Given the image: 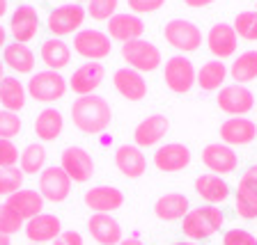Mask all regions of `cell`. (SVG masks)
Here are the masks:
<instances>
[{
  "mask_svg": "<svg viewBox=\"0 0 257 245\" xmlns=\"http://www.w3.org/2000/svg\"><path fill=\"white\" fill-rule=\"evenodd\" d=\"M195 67L188 58L184 55H172L170 60L166 62V69H163V80H166V85L170 92L175 94H186L191 92V87L195 85Z\"/></svg>",
  "mask_w": 257,
  "mask_h": 245,
  "instance_id": "obj_7",
  "label": "cell"
},
{
  "mask_svg": "<svg viewBox=\"0 0 257 245\" xmlns=\"http://www.w3.org/2000/svg\"><path fill=\"white\" fill-rule=\"evenodd\" d=\"M188 197L182 192H166L161 195L154 202V215L163 222H177V220H184V215L188 213Z\"/></svg>",
  "mask_w": 257,
  "mask_h": 245,
  "instance_id": "obj_28",
  "label": "cell"
},
{
  "mask_svg": "<svg viewBox=\"0 0 257 245\" xmlns=\"http://www.w3.org/2000/svg\"><path fill=\"white\" fill-rule=\"evenodd\" d=\"M3 64H7L16 74H32V69H35V53L26 44H19V42L7 44L3 48Z\"/></svg>",
  "mask_w": 257,
  "mask_h": 245,
  "instance_id": "obj_29",
  "label": "cell"
},
{
  "mask_svg": "<svg viewBox=\"0 0 257 245\" xmlns=\"http://www.w3.org/2000/svg\"><path fill=\"white\" fill-rule=\"evenodd\" d=\"M60 167L76 183H85L94 176V160L83 147H67L60 156Z\"/></svg>",
  "mask_w": 257,
  "mask_h": 245,
  "instance_id": "obj_10",
  "label": "cell"
},
{
  "mask_svg": "<svg viewBox=\"0 0 257 245\" xmlns=\"http://www.w3.org/2000/svg\"><path fill=\"white\" fill-rule=\"evenodd\" d=\"M234 206L243 220L257 218V165H250L241 174L234 192Z\"/></svg>",
  "mask_w": 257,
  "mask_h": 245,
  "instance_id": "obj_9",
  "label": "cell"
},
{
  "mask_svg": "<svg viewBox=\"0 0 257 245\" xmlns=\"http://www.w3.org/2000/svg\"><path fill=\"white\" fill-rule=\"evenodd\" d=\"M26 174L21 172V167H3L0 170V197H10L14 192H19L23 188Z\"/></svg>",
  "mask_w": 257,
  "mask_h": 245,
  "instance_id": "obj_36",
  "label": "cell"
},
{
  "mask_svg": "<svg viewBox=\"0 0 257 245\" xmlns=\"http://www.w3.org/2000/svg\"><path fill=\"white\" fill-rule=\"evenodd\" d=\"M30 245H35V243H30Z\"/></svg>",
  "mask_w": 257,
  "mask_h": 245,
  "instance_id": "obj_53",
  "label": "cell"
},
{
  "mask_svg": "<svg viewBox=\"0 0 257 245\" xmlns=\"http://www.w3.org/2000/svg\"><path fill=\"white\" fill-rule=\"evenodd\" d=\"M154 165L156 170L172 174V172H182L191 165V149L182 142H170L159 147L154 154Z\"/></svg>",
  "mask_w": 257,
  "mask_h": 245,
  "instance_id": "obj_14",
  "label": "cell"
},
{
  "mask_svg": "<svg viewBox=\"0 0 257 245\" xmlns=\"http://www.w3.org/2000/svg\"><path fill=\"white\" fill-rule=\"evenodd\" d=\"M87 10L80 7L78 3H67V5H60L55 10H51L46 19L48 30L53 32L55 37H64V35H74V32L80 30L83 21H85Z\"/></svg>",
  "mask_w": 257,
  "mask_h": 245,
  "instance_id": "obj_5",
  "label": "cell"
},
{
  "mask_svg": "<svg viewBox=\"0 0 257 245\" xmlns=\"http://www.w3.org/2000/svg\"><path fill=\"white\" fill-rule=\"evenodd\" d=\"M172 245H198V243H193V240H179V243H172Z\"/></svg>",
  "mask_w": 257,
  "mask_h": 245,
  "instance_id": "obj_50",
  "label": "cell"
},
{
  "mask_svg": "<svg viewBox=\"0 0 257 245\" xmlns=\"http://www.w3.org/2000/svg\"><path fill=\"white\" fill-rule=\"evenodd\" d=\"M53 245H83V236H80L78 231H74V229L62 231V234L53 240Z\"/></svg>",
  "mask_w": 257,
  "mask_h": 245,
  "instance_id": "obj_44",
  "label": "cell"
},
{
  "mask_svg": "<svg viewBox=\"0 0 257 245\" xmlns=\"http://www.w3.org/2000/svg\"><path fill=\"white\" fill-rule=\"evenodd\" d=\"M236 37L246 42H257V12H241L234 19Z\"/></svg>",
  "mask_w": 257,
  "mask_h": 245,
  "instance_id": "obj_37",
  "label": "cell"
},
{
  "mask_svg": "<svg viewBox=\"0 0 257 245\" xmlns=\"http://www.w3.org/2000/svg\"><path fill=\"white\" fill-rule=\"evenodd\" d=\"M19 167H21L23 174H42L44 167H46V149H44V144L39 142L28 144L21 151V156H19Z\"/></svg>",
  "mask_w": 257,
  "mask_h": 245,
  "instance_id": "obj_34",
  "label": "cell"
},
{
  "mask_svg": "<svg viewBox=\"0 0 257 245\" xmlns=\"http://www.w3.org/2000/svg\"><path fill=\"white\" fill-rule=\"evenodd\" d=\"M5 39H7V30L0 26V48H5Z\"/></svg>",
  "mask_w": 257,
  "mask_h": 245,
  "instance_id": "obj_47",
  "label": "cell"
},
{
  "mask_svg": "<svg viewBox=\"0 0 257 245\" xmlns=\"http://www.w3.org/2000/svg\"><path fill=\"white\" fill-rule=\"evenodd\" d=\"M83 202L94 213H108L124 206V192L112 186H94L83 195Z\"/></svg>",
  "mask_w": 257,
  "mask_h": 245,
  "instance_id": "obj_15",
  "label": "cell"
},
{
  "mask_svg": "<svg viewBox=\"0 0 257 245\" xmlns=\"http://www.w3.org/2000/svg\"><path fill=\"white\" fill-rule=\"evenodd\" d=\"M71 119L74 126L83 133H103L112 122V108L110 103L99 94H87L80 96L78 101H74L71 106Z\"/></svg>",
  "mask_w": 257,
  "mask_h": 245,
  "instance_id": "obj_1",
  "label": "cell"
},
{
  "mask_svg": "<svg viewBox=\"0 0 257 245\" xmlns=\"http://www.w3.org/2000/svg\"><path fill=\"white\" fill-rule=\"evenodd\" d=\"M112 83H115V90L126 101H143L145 96H147V83H145L143 74L131 69V67H122V69L115 71Z\"/></svg>",
  "mask_w": 257,
  "mask_h": 245,
  "instance_id": "obj_23",
  "label": "cell"
},
{
  "mask_svg": "<svg viewBox=\"0 0 257 245\" xmlns=\"http://www.w3.org/2000/svg\"><path fill=\"white\" fill-rule=\"evenodd\" d=\"M163 37L172 48L182 51V53H191L202 44V32L195 23L186 21V19H172L166 23Z\"/></svg>",
  "mask_w": 257,
  "mask_h": 245,
  "instance_id": "obj_8",
  "label": "cell"
},
{
  "mask_svg": "<svg viewBox=\"0 0 257 245\" xmlns=\"http://www.w3.org/2000/svg\"><path fill=\"white\" fill-rule=\"evenodd\" d=\"M195 192L209 206H218L230 199V183L218 174H202L195 179Z\"/></svg>",
  "mask_w": 257,
  "mask_h": 245,
  "instance_id": "obj_25",
  "label": "cell"
},
{
  "mask_svg": "<svg viewBox=\"0 0 257 245\" xmlns=\"http://www.w3.org/2000/svg\"><path fill=\"white\" fill-rule=\"evenodd\" d=\"M74 51L85 58L87 62H99V60L108 58L112 51L110 46V37L108 32H101V30H94V28H85V30H78L74 37Z\"/></svg>",
  "mask_w": 257,
  "mask_h": 245,
  "instance_id": "obj_6",
  "label": "cell"
},
{
  "mask_svg": "<svg viewBox=\"0 0 257 245\" xmlns=\"http://www.w3.org/2000/svg\"><path fill=\"white\" fill-rule=\"evenodd\" d=\"M5 206L12 208V211H14V213L23 220V222H28V220L37 218V215L44 211V197L39 195L37 190L21 188L19 192H14V195H10V197H7Z\"/></svg>",
  "mask_w": 257,
  "mask_h": 245,
  "instance_id": "obj_24",
  "label": "cell"
},
{
  "mask_svg": "<svg viewBox=\"0 0 257 245\" xmlns=\"http://www.w3.org/2000/svg\"><path fill=\"white\" fill-rule=\"evenodd\" d=\"M103 76H106V69H103L101 62H85L83 67H78L74 71V76L69 80V87L78 96L94 94V90L103 83Z\"/></svg>",
  "mask_w": 257,
  "mask_h": 245,
  "instance_id": "obj_22",
  "label": "cell"
},
{
  "mask_svg": "<svg viewBox=\"0 0 257 245\" xmlns=\"http://www.w3.org/2000/svg\"><path fill=\"white\" fill-rule=\"evenodd\" d=\"M119 245H145L143 240H138V238H122V243Z\"/></svg>",
  "mask_w": 257,
  "mask_h": 245,
  "instance_id": "obj_46",
  "label": "cell"
},
{
  "mask_svg": "<svg viewBox=\"0 0 257 245\" xmlns=\"http://www.w3.org/2000/svg\"><path fill=\"white\" fill-rule=\"evenodd\" d=\"M74 3H83V0H74Z\"/></svg>",
  "mask_w": 257,
  "mask_h": 245,
  "instance_id": "obj_52",
  "label": "cell"
},
{
  "mask_svg": "<svg viewBox=\"0 0 257 245\" xmlns=\"http://www.w3.org/2000/svg\"><path fill=\"white\" fill-rule=\"evenodd\" d=\"M26 87L23 83L14 78V76H5L0 80V103L3 108L10 112H19L23 106H26Z\"/></svg>",
  "mask_w": 257,
  "mask_h": 245,
  "instance_id": "obj_32",
  "label": "cell"
},
{
  "mask_svg": "<svg viewBox=\"0 0 257 245\" xmlns=\"http://www.w3.org/2000/svg\"><path fill=\"white\" fill-rule=\"evenodd\" d=\"M64 128V119L62 112L55 110V108H44L42 112L35 119V133L42 142H53L55 138H60Z\"/></svg>",
  "mask_w": 257,
  "mask_h": 245,
  "instance_id": "obj_30",
  "label": "cell"
},
{
  "mask_svg": "<svg viewBox=\"0 0 257 245\" xmlns=\"http://www.w3.org/2000/svg\"><path fill=\"white\" fill-rule=\"evenodd\" d=\"M223 245H257V238L246 229H230L225 231Z\"/></svg>",
  "mask_w": 257,
  "mask_h": 245,
  "instance_id": "obj_42",
  "label": "cell"
},
{
  "mask_svg": "<svg viewBox=\"0 0 257 245\" xmlns=\"http://www.w3.org/2000/svg\"><path fill=\"white\" fill-rule=\"evenodd\" d=\"M5 12H7V0H0V19L5 16Z\"/></svg>",
  "mask_w": 257,
  "mask_h": 245,
  "instance_id": "obj_48",
  "label": "cell"
},
{
  "mask_svg": "<svg viewBox=\"0 0 257 245\" xmlns=\"http://www.w3.org/2000/svg\"><path fill=\"white\" fill-rule=\"evenodd\" d=\"M166 5V0H128V10H134V14H150Z\"/></svg>",
  "mask_w": 257,
  "mask_h": 245,
  "instance_id": "obj_43",
  "label": "cell"
},
{
  "mask_svg": "<svg viewBox=\"0 0 257 245\" xmlns=\"http://www.w3.org/2000/svg\"><path fill=\"white\" fill-rule=\"evenodd\" d=\"M3 67H5V64H3V62H0V80H3V78H5V71H3Z\"/></svg>",
  "mask_w": 257,
  "mask_h": 245,
  "instance_id": "obj_51",
  "label": "cell"
},
{
  "mask_svg": "<svg viewBox=\"0 0 257 245\" xmlns=\"http://www.w3.org/2000/svg\"><path fill=\"white\" fill-rule=\"evenodd\" d=\"M28 94L39 103H53L60 101L67 92V80L60 76V71H39L28 80Z\"/></svg>",
  "mask_w": 257,
  "mask_h": 245,
  "instance_id": "obj_3",
  "label": "cell"
},
{
  "mask_svg": "<svg viewBox=\"0 0 257 245\" xmlns=\"http://www.w3.org/2000/svg\"><path fill=\"white\" fill-rule=\"evenodd\" d=\"M21 119L16 112L0 110V140H12L14 135L21 133Z\"/></svg>",
  "mask_w": 257,
  "mask_h": 245,
  "instance_id": "obj_39",
  "label": "cell"
},
{
  "mask_svg": "<svg viewBox=\"0 0 257 245\" xmlns=\"http://www.w3.org/2000/svg\"><path fill=\"white\" fill-rule=\"evenodd\" d=\"M19 229H23V220L12 208L0 204V234L12 236V234H19Z\"/></svg>",
  "mask_w": 257,
  "mask_h": 245,
  "instance_id": "obj_40",
  "label": "cell"
},
{
  "mask_svg": "<svg viewBox=\"0 0 257 245\" xmlns=\"http://www.w3.org/2000/svg\"><path fill=\"white\" fill-rule=\"evenodd\" d=\"M207 46L218 60L234 55L236 48H239V37H236V32H234V26H230V23H216V26H211V30L207 35Z\"/></svg>",
  "mask_w": 257,
  "mask_h": 245,
  "instance_id": "obj_20",
  "label": "cell"
},
{
  "mask_svg": "<svg viewBox=\"0 0 257 245\" xmlns=\"http://www.w3.org/2000/svg\"><path fill=\"white\" fill-rule=\"evenodd\" d=\"M122 58L131 69L147 74V71H156L161 64V51L147 39H134V42L122 44Z\"/></svg>",
  "mask_w": 257,
  "mask_h": 245,
  "instance_id": "obj_4",
  "label": "cell"
},
{
  "mask_svg": "<svg viewBox=\"0 0 257 245\" xmlns=\"http://www.w3.org/2000/svg\"><path fill=\"white\" fill-rule=\"evenodd\" d=\"M170 131V119L166 115H150L147 119L136 126L134 131V142L140 149H147V147H156L161 140L166 138V133Z\"/></svg>",
  "mask_w": 257,
  "mask_h": 245,
  "instance_id": "obj_17",
  "label": "cell"
},
{
  "mask_svg": "<svg viewBox=\"0 0 257 245\" xmlns=\"http://www.w3.org/2000/svg\"><path fill=\"white\" fill-rule=\"evenodd\" d=\"M257 138V124L246 117H232L220 124V140L227 147H243Z\"/></svg>",
  "mask_w": 257,
  "mask_h": 245,
  "instance_id": "obj_18",
  "label": "cell"
},
{
  "mask_svg": "<svg viewBox=\"0 0 257 245\" xmlns=\"http://www.w3.org/2000/svg\"><path fill=\"white\" fill-rule=\"evenodd\" d=\"M230 76L236 85L241 83H250L257 78V51H246L232 62Z\"/></svg>",
  "mask_w": 257,
  "mask_h": 245,
  "instance_id": "obj_35",
  "label": "cell"
},
{
  "mask_svg": "<svg viewBox=\"0 0 257 245\" xmlns=\"http://www.w3.org/2000/svg\"><path fill=\"white\" fill-rule=\"evenodd\" d=\"M145 23L140 16L136 14H115L108 21V37L115 42H134V39H143Z\"/></svg>",
  "mask_w": 257,
  "mask_h": 245,
  "instance_id": "obj_26",
  "label": "cell"
},
{
  "mask_svg": "<svg viewBox=\"0 0 257 245\" xmlns=\"http://www.w3.org/2000/svg\"><path fill=\"white\" fill-rule=\"evenodd\" d=\"M202 163L211 174H232L239 167V158H236L234 149L223 142H211L202 149Z\"/></svg>",
  "mask_w": 257,
  "mask_h": 245,
  "instance_id": "obj_13",
  "label": "cell"
},
{
  "mask_svg": "<svg viewBox=\"0 0 257 245\" xmlns=\"http://www.w3.org/2000/svg\"><path fill=\"white\" fill-rule=\"evenodd\" d=\"M10 32H12V37H14V42H19V44H26V42L37 37V32H39L37 10L30 5L16 7L12 19H10Z\"/></svg>",
  "mask_w": 257,
  "mask_h": 245,
  "instance_id": "obj_16",
  "label": "cell"
},
{
  "mask_svg": "<svg viewBox=\"0 0 257 245\" xmlns=\"http://www.w3.org/2000/svg\"><path fill=\"white\" fill-rule=\"evenodd\" d=\"M218 108L232 117H243L255 108V96L246 85H225L218 92Z\"/></svg>",
  "mask_w": 257,
  "mask_h": 245,
  "instance_id": "obj_12",
  "label": "cell"
},
{
  "mask_svg": "<svg viewBox=\"0 0 257 245\" xmlns=\"http://www.w3.org/2000/svg\"><path fill=\"white\" fill-rule=\"evenodd\" d=\"M223 222H225V218H223V213H220V208L204 204V206L191 208V211L184 215L182 231L188 240L200 243V240H207L214 234H218Z\"/></svg>",
  "mask_w": 257,
  "mask_h": 245,
  "instance_id": "obj_2",
  "label": "cell"
},
{
  "mask_svg": "<svg viewBox=\"0 0 257 245\" xmlns=\"http://www.w3.org/2000/svg\"><path fill=\"white\" fill-rule=\"evenodd\" d=\"M71 190V179L64 174V170L60 165L44 167V172L39 174V195L44 197V202L60 204L69 197Z\"/></svg>",
  "mask_w": 257,
  "mask_h": 245,
  "instance_id": "obj_11",
  "label": "cell"
},
{
  "mask_svg": "<svg viewBox=\"0 0 257 245\" xmlns=\"http://www.w3.org/2000/svg\"><path fill=\"white\" fill-rule=\"evenodd\" d=\"M60 234H62V222H60L58 215L39 213L37 218H32L26 222V236L35 245L53 243Z\"/></svg>",
  "mask_w": 257,
  "mask_h": 245,
  "instance_id": "obj_19",
  "label": "cell"
},
{
  "mask_svg": "<svg viewBox=\"0 0 257 245\" xmlns=\"http://www.w3.org/2000/svg\"><path fill=\"white\" fill-rule=\"evenodd\" d=\"M188 7H207V5H211L214 0H184Z\"/></svg>",
  "mask_w": 257,
  "mask_h": 245,
  "instance_id": "obj_45",
  "label": "cell"
},
{
  "mask_svg": "<svg viewBox=\"0 0 257 245\" xmlns=\"http://www.w3.org/2000/svg\"><path fill=\"white\" fill-rule=\"evenodd\" d=\"M87 231L99 245H119L122 243V224L108 213H94L87 220Z\"/></svg>",
  "mask_w": 257,
  "mask_h": 245,
  "instance_id": "obj_21",
  "label": "cell"
},
{
  "mask_svg": "<svg viewBox=\"0 0 257 245\" xmlns=\"http://www.w3.org/2000/svg\"><path fill=\"white\" fill-rule=\"evenodd\" d=\"M227 78V67L220 60H209L207 64H202V69L198 71V85L204 92H216L223 90V83Z\"/></svg>",
  "mask_w": 257,
  "mask_h": 245,
  "instance_id": "obj_33",
  "label": "cell"
},
{
  "mask_svg": "<svg viewBox=\"0 0 257 245\" xmlns=\"http://www.w3.org/2000/svg\"><path fill=\"white\" fill-rule=\"evenodd\" d=\"M19 149L12 140H0V170L3 167H16L19 163Z\"/></svg>",
  "mask_w": 257,
  "mask_h": 245,
  "instance_id": "obj_41",
  "label": "cell"
},
{
  "mask_svg": "<svg viewBox=\"0 0 257 245\" xmlns=\"http://www.w3.org/2000/svg\"><path fill=\"white\" fill-rule=\"evenodd\" d=\"M0 245H12V243H10V236L0 234Z\"/></svg>",
  "mask_w": 257,
  "mask_h": 245,
  "instance_id": "obj_49",
  "label": "cell"
},
{
  "mask_svg": "<svg viewBox=\"0 0 257 245\" xmlns=\"http://www.w3.org/2000/svg\"><path fill=\"white\" fill-rule=\"evenodd\" d=\"M119 0H87V14L94 21H110L117 14Z\"/></svg>",
  "mask_w": 257,
  "mask_h": 245,
  "instance_id": "obj_38",
  "label": "cell"
},
{
  "mask_svg": "<svg viewBox=\"0 0 257 245\" xmlns=\"http://www.w3.org/2000/svg\"><path fill=\"white\" fill-rule=\"evenodd\" d=\"M115 165L126 179H138L147 170V158H145L143 149L136 144H122L115 151Z\"/></svg>",
  "mask_w": 257,
  "mask_h": 245,
  "instance_id": "obj_27",
  "label": "cell"
},
{
  "mask_svg": "<svg viewBox=\"0 0 257 245\" xmlns=\"http://www.w3.org/2000/svg\"><path fill=\"white\" fill-rule=\"evenodd\" d=\"M42 60L51 71H60L64 69L71 60V48L67 42L58 37H51L42 44Z\"/></svg>",
  "mask_w": 257,
  "mask_h": 245,
  "instance_id": "obj_31",
  "label": "cell"
}]
</instances>
